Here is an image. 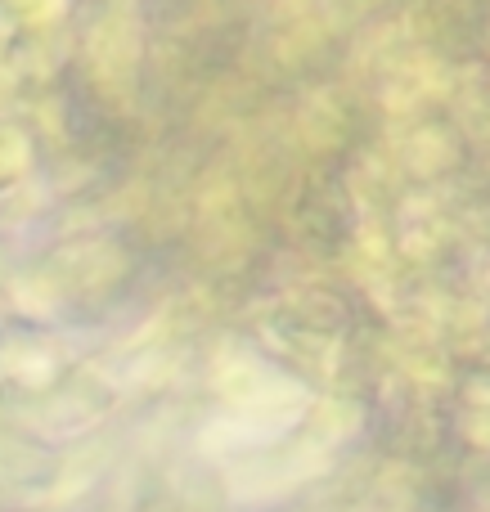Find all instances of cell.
<instances>
[{
    "mask_svg": "<svg viewBox=\"0 0 490 512\" xmlns=\"http://www.w3.org/2000/svg\"><path fill=\"white\" fill-rule=\"evenodd\" d=\"M441 212L432 198H410L405 203V216H401V239H405V252L414 256H432L441 243Z\"/></svg>",
    "mask_w": 490,
    "mask_h": 512,
    "instance_id": "1",
    "label": "cell"
},
{
    "mask_svg": "<svg viewBox=\"0 0 490 512\" xmlns=\"http://www.w3.org/2000/svg\"><path fill=\"white\" fill-rule=\"evenodd\" d=\"M450 162V140L441 131H414L410 140H405V167L414 171V176H437V171H446Z\"/></svg>",
    "mask_w": 490,
    "mask_h": 512,
    "instance_id": "2",
    "label": "cell"
},
{
    "mask_svg": "<svg viewBox=\"0 0 490 512\" xmlns=\"http://www.w3.org/2000/svg\"><path fill=\"white\" fill-rule=\"evenodd\" d=\"M297 122H302V131L311 135V144H320V149H324V144L338 135L342 113L324 95H315V99H306V108H302V117H297Z\"/></svg>",
    "mask_w": 490,
    "mask_h": 512,
    "instance_id": "3",
    "label": "cell"
}]
</instances>
